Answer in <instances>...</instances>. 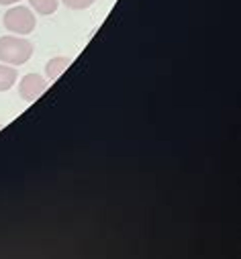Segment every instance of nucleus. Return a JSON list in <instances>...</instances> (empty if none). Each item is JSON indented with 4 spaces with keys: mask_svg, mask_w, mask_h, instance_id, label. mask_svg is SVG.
<instances>
[{
    "mask_svg": "<svg viewBox=\"0 0 241 259\" xmlns=\"http://www.w3.org/2000/svg\"><path fill=\"white\" fill-rule=\"evenodd\" d=\"M5 27L15 35H29L37 27L35 13L27 7H11L5 13Z\"/></svg>",
    "mask_w": 241,
    "mask_h": 259,
    "instance_id": "2",
    "label": "nucleus"
},
{
    "mask_svg": "<svg viewBox=\"0 0 241 259\" xmlns=\"http://www.w3.org/2000/svg\"><path fill=\"white\" fill-rule=\"evenodd\" d=\"M70 63H72V59L70 57H64V55H57V57H51L47 63H45V76H47V80H57L59 76H62L68 68H70Z\"/></svg>",
    "mask_w": 241,
    "mask_h": 259,
    "instance_id": "4",
    "label": "nucleus"
},
{
    "mask_svg": "<svg viewBox=\"0 0 241 259\" xmlns=\"http://www.w3.org/2000/svg\"><path fill=\"white\" fill-rule=\"evenodd\" d=\"M17 70L13 66H7V63H0V92H7L17 84Z\"/></svg>",
    "mask_w": 241,
    "mask_h": 259,
    "instance_id": "5",
    "label": "nucleus"
},
{
    "mask_svg": "<svg viewBox=\"0 0 241 259\" xmlns=\"http://www.w3.org/2000/svg\"><path fill=\"white\" fill-rule=\"evenodd\" d=\"M62 3H64L68 9H72V11H84V9L92 7L96 0H62Z\"/></svg>",
    "mask_w": 241,
    "mask_h": 259,
    "instance_id": "7",
    "label": "nucleus"
},
{
    "mask_svg": "<svg viewBox=\"0 0 241 259\" xmlns=\"http://www.w3.org/2000/svg\"><path fill=\"white\" fill-rule=\"evenodd\" d=\"M33 55V43L17 35L0 37V63L7 66H23Z\"/></svg>",
    "mask_w": 241,
    "mask_h": 259,
    "instance_id": "1",
    "label": "nucleus"
},
{
    "mask_svg": "<svg viewBox=\"0 0 241 259\" xmlns=\"http://www.w3.org/2000/svg\"><path fill=\"white\" fill-rule=\"evenodd\" d=\"M47 90V80L39 74H27L19 82V94L27 102H35Z\"/></svg>",
    "mask_w": 241,
    "mask_h": 259,
    "instance_id": "3",
    "label": "nucleus"
},
{
    "mask_svg": "<svg viewBox=\"0 0 241 259\" xmlns=\"http://www.w3.org/2000/svg\"><path fill=\"white\" fill-rule=\"evenodd\" d=\"M17 3H21V0H0L3 7H11V5H17Z\"/></svg>",
    "mask_w": 241,
    "mask_h": 259,
    "instance_id": "8",
    "label": "nucleus"
},
{
    "mask_svg": "<svg viewBox=\"0 0 241 259\" xmlns=\"http://www.w3.org/2000/svg\"><path fill=\"white\" fill-rule=\"evenodd\" d=\"M29 5L33 7V11H35L37 15L47 17V15H53V13L57 11L59 0H29Z\"/></svg>",
    "mask_w": 241,
    "mask_h": 259,
    "instance_id": "6",
    "label": "nucleus"
}]
</instances>
